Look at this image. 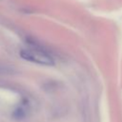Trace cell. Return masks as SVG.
Masks as SVG:
<instances>
[{"label": "cell", "mask_w": 122, "mask_h": 122, "mask_svg": "<svg viewBox=\"0 0 122 122\" xmlns=\"http://www.w3.org/2000/svg\"><path fill=\"white\" fill-rule=\"evenodd\" d=\"M20 56L24 60L36 63L43 66H52L54 65V61L52 57L48 54L46 51L40 49H23L20 51Z\"/></svg>", "instance_id": "obj_1"}, {"label": "cell", "mask_w": 122, "mask_h": 122, "mask_svg": "<svg viewBox=\"0 0 122 122\" xmlns=\"http://www.w3.org/2000/svg\"><path fill=\"white\" fill-rule=\"evenodd\" d=\"M14 72V70L9 65L0 61V74H11Z\"/></svg>", "instance_id": "obj_2"}]
</instances>
